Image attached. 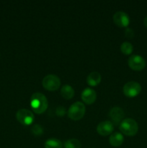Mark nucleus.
<instances>
[{
    "instance_id": "16",
    "label": "nucleus",
    "mask_w": 147,
    "mask_h": 148,
    "mask_svg": "<svg viewBox=\"0 0 147 148\" xmlns=\"http://www.w3.org/2000/svg\"><path fill=\"white\" fill-rule=\"evenodd\" d=\"M133 45L129 42H124L120 46V51L123 54L130 55L133 52Z\"/></svg>"
},
{
    "instance_id": "11",
    "label": "nucleus",
    "mask_w": 147,
    "mask_h": 148,
    "mask_svg": "<svg viewBox=\"0 0 147 148\" xmlns=\"http://www.w3.org/2000/svg\"><path fill=\"white\" fill-rule=\"evenodd\" d=\"M124 115L125 114H124L123 110L120 107H114V108H111L109 112L110 118L115 124L121 122L122 121Z\"/></svg>"
},
{
    "instance_id": "13",
    "label": "nucleus",
    "mask_w": 147,
    "mask_h": 148,
    "mask_svg": "<svg viewBox=\"0 0 147 148\" xmlns=\"http://www.w3.org/2000/svg\"><path fill=\"white\" fill-rule=\"evenodd\" d=\"M124 141V137L121 133L114 132L110 137V144L113 147H119L122 144Z\"/></svg>"
},
{
    "instance_id": "9",
    "label": "nucleus",
    "mask_w": 147,
    "mask_h": 148,
    "mask_svg": "<svg viewBox=\"0 0 147 148\" xmlns=\"http://www.w3.org/2000/svg\"><path fill=\"white\" fill-rule=\"evenodd\" d=\"M113 130V124L110 121H102L97 127V132L98 134L105 137L112 134Z\"/></svg>"
},
{
    "instance_id": "14",
    "label": "nucleus",
    "mask_w": 147,
    "mask_h": 148,
    "mask_svg": "<svg viewBox=\"0 0 147 148\" xmlns=\"http://www.w3.org/2000/svg\"><path fill=\"white\" fill-rule=\"evenodd\" d=\"M61 95L65 99H71L74 95V90L71 85H65L61 90Z\"/></svg>"
},
{
    "instance_id": "2",
    "label": "nucleus",
    "mask_w": 147,
    "mask_h": 148,
    "mask_svg": "<svg viewBox=\"0 0 147 148\" xmlns=\"http://www.w3.org/2000/svg\"><path fill=\"white\" fill-rule=\"evenodd\" d=\"M120 131L126 136H134L138 131V125L133 119H125L120 124Z\"/></svg>"
},
{
    "instance_id": "10",
    "label": "nucleus",
    "mask_w": 147,
    "mask_h": 148,
    "mask_svg": "<svg viewBox=\"0 0 147 148\" xmlns=\"http://www.w3.org/2000/svg\"><path fill=\"white\" fill-rule=\"evenodd\" d=\"M81 98L84 103L88 105L94 103L97 99V93L92 88H86L84 90L81 95Z\"/></svg>"
},
{
    "instance_id": "8",
    "label": "nucleus",
    "mask_w": 147,
    "mask_h": 148,
    "mask_svg": "<svg viewBox=\"0 0 147 148\" xmlns=\"http://www.w3.org/2000/svg\"><path fill=\"white\" fill-rule=\"evenodd\" d=\"M113 22L118 27H126L130 23L129 16L122 11L116 12L113 15Z\"/></svg>"
},
{
    "instance_id": "19",
    "label": "nucleus",
    "mask_w": 147,
    "mask_h": 148,
    "mask_svg": "<svg viewBox=\"0 0 147 148\" xmlns=\"http://www.w3.org/2000/svg\"><path fill=\"white\" fill-rule=\"evenodd\" d=\"M66 114V109L63 107L59 106L56 108V114L59 116H63Z\"/></svg>"
},
{
    "instance_id": "21",
    "label": "nucleus",
    "mask_w": 147,
    "mask_h": 148,
    "mask_svg": "<svg viewBox=\"0 0 147 148\" xmlns=\"http://www.w3.org/2000/svg\"><path fill=\"white\" fill-rule=\"evenodd\" d=\"M144 25H145L146 27H147V15L146 16V17H145V18H144Z\"/></svg>"
},
{
    "instance_id": "4",
    "label": "nucleus",
    "mask_w": 147,
    "mask_h": 148,
    "mask_svg": "<svg viewBox=\"0 0 147 148\" xmlns=\"http://www.w3.org/2000/svg\"><path fill=\"white\" fill-rule=\"evenodd\" d=\"M43 88L48 91H55L61 86V80L55 75H48L45 77L42 81Z\"/></svg>"
},
{
    "instance_id": "12",
    "label": "nucleus",
    "mask_w": 147,
    "mask_h": 148,
    "mask_svg": "<svg viewBox=\"0 0 147 148\" xmlns=\"http://www.w3.org/2000/svg\"><path fill=\"white\" fill-rule=\"evenodd\" d=\"M101 79H102V77L99 72H91L88 75L87 78H86V82L89 86L95 87L100 83Z\"/></svg>"
},
{
    "instance_id": "18",
    "label": "nucleus",
    "mask_w": 147,
    "mask_h": 148,
    "mask_svg": "<svg viewBox=\"0 0 147 148\" xmlns=\"http://www.w3.org/2000/svg\"><path fill=\"white\" fill-rule=\"evenodd\" d=\"M31 132L34 135L36 136H40L42 135L43 133V128L41 125L39 124H35L32 127Z\"/></svg>"
},
{
    "instance_id": "5",
    "label": "nucleus",
    "mask_w": 147,
    "mask_h": 148,
    "mask_svg": "<svg viewBox=\"0 0 147 148\" xmlns=\"http://www.w3.org/2000/svg\"><path fill=\"white\" fill-rule=\"evenodd\" d=\"M16 118L17 121L24 126H29L33 122L35 119V117L32 111L30 110L24 109H20L17 111L16 114Z\"/></svg>"
},
{
    "instance_id": "20",
    "label": "nucleus",
    "mask_w": 147,
    "mask_h": 148,
    "mask_svg": "<svg viewBox=\"0 0 147 148\" xmlns=\"http://www.w3.org/2000/svg\"><path fill=\"white\" fill-rule=\"evenodd\" d=\"M125 36L128 38H132L134 36V32L131 28H126L125 30Z\"/></svg>"
},
{
    "instance_id": "17",
    "label": "nucleus",
    "mask_w": 147,
    "mask_h": 148,
    "mask_svg": "<svg viewBox=\"0 0 147 148\" xmlns=\"http://www.w3.org/2000/svg\"><path fill=\"white\" fill-rule=\"evenodd\" d=\"M64 148H81V143L77 139H70L63 144Z\"/></svg>"
},
{
    "instance_id": "3",
    "label": "nucleus",
    "mask_w": 147,
    "mask_h": 148,
    "mask_svg": "<svg viewBox=\"0 0 147 148\" xmlns=\"http://www.w3.org/2000/svg\"><path fill=\"white\" fill-rule=\"evenodd\" d=\"M86 112V108L83 103L75 102L72 104L68 111V116L73 121H79L82 119Z\"/></svg>"
},
{
    "instance_id": "6",
    "label": "nucleus",
    "mask_w": 147,
    "mask_h": 148,
    "mask_svg": "<svg viewBox=\"0 0 147 148\" xmlns=\"http://www.w3.org/2000/svg\"><path fill=\"white\" fill-rule=\"evenodd\" d=\"M141 91V86L138 82L130 81L123 87V93L128 98H134Z\"/></svg>"
},
{
    "instance_id": "15",
    "label": "nucleus",
    "mask_w": 147,
    "mask_h": 148,
    "mask_svg": "<svg viewBox=\"0 0 147 148\" xmlns=\"http://www.w3.org/2000/svg\"><path fill=\"white\" fill-rule=\"evenodd\" d=\"M44 146L45 148H62L63 143L58 139L51 138L46 140Z\"/></svg>"
},
{
    "instance_id": "1",
    "label": "nucleus",
    "mask_w": 147,
    "mask_h": 148,
    "mask_svg": "<svg viewBox=\"0 0 147 148\" xmlns=\"http://www.w3.org/2000/svg\"><path fill=\"white\" fill-rule=\"evenodd\" d=\"M30 106L35 114H41L47 110L48 102L46 97L43 94L40 92H35L31 96Z\"/></svg>"
},
{
    "instance_id": "7",
    "label": "nucleus",
    "mask_w": 147,
    "mask_h": 148,
    "mask_svg": "<svg viewBox=\"0 0 147 148\" xmlns=\"http://www.w3.org/2000/svg\"><path fill=\"white\" fill-rule=\"evenodd\" d=\"M128 66L134 71H141L145 68L146 61L139 55H132L128 59Z\"/></svg>"
}]
</instances>
